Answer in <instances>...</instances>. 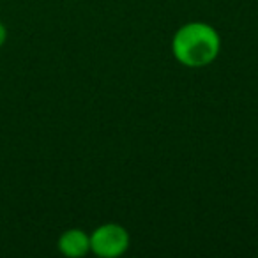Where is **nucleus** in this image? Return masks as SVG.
<instances>
[{
	"instance_id": "f257e3e1",
	"label": "nucleus",
	"mask_w": 258,
	"mask_h": 258,
	"mask_svg": "<svg viewBox=\"0 0 258 258\" xmlns=\"http://www.w3.org/2000/svg\"><path fill=\"white\" fill-rule=\"evenodd\" d=\"M221 51V36L212 25L189 22L177 29L172 39V53L186 68H205L218 58Z\"/></svg>"
},
{
	"instance_id": "f03ea898",
	"label": "nucleus",
	"mask_w": 258,
	"mask_h": 258,
	"mask_svg": "<svg viewBox=\"0 0 258 258\" xmlns=\"http://www.w3.org/2000/svg\"><path fill=\"white\" fill-rule=\"evenodd\" d=\"M131 237L118 223H104L90 233V253L101 258H118L129 249Z\"/></svg>"
},
{
	"instance_id": "7ed1b4c3",
	"label": "nucleus",
	"mask_w": 258,
	"mask_h": 258,
	"mask_svg": "<svg viewBox=\"0 0 258 258\" xmlns=\"http://www.w3.org/2000/svg\"><path fill=\"white\" fill-rule=\"evenodd\" d=\"M57 247L64 256H87L90 253V233H87L82 228H69L58 237Z\"/></svg>"
},
{
	"instance_id": "20e7f679",
	"label": "nucleus",
	"mask_w": 258,
	"mask_h": 258,
	"mask_svg": "<svg viewBox=\"0 0 258 258\" xmlns=\"http://www.w3.org/2000/svg\"><path fill=\"white\" fill-rule=\"evenodd\" d=\"M6 41H8V29L2 22H0V48L4 46Z\"/></svg>"
}]
</instances>
